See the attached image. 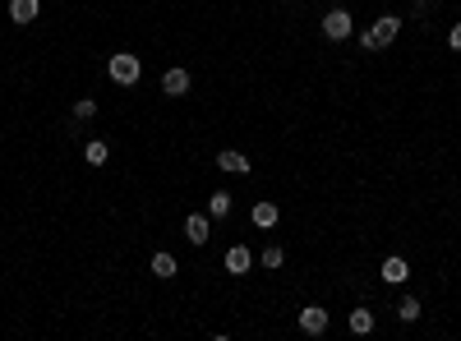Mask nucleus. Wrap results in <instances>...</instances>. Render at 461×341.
Instances as JSON below:
<instances>
[{"label":"nucleus","mask_w":461,"mask_h":341,"mask_svg":"<svg viewBox=\"0 0 461 341\" xmlns=\"http://www.w3.org/2000/svg\"><path fill=\"white\" fill-rule=\"evenodd\" d=\"M185 240L189 244H208L212 240V217L208 212H189L185 217Z\"/></svg>","instance_id":"nucleus-4"},{"label":"nucleus","mask_w":461,"mask_h":341,"mask_svg":"<svg viewBox=\"0 0 461 341\" xmlns=\"http://www.w3.org/2000/svg\"><path fill=\"white\" fill-rule=\"evenodd\" d=\"M351 332H355V337H369V332H373V314H369V309H355V314H351Z\"/></svg>","instance_id":"nucleus-14"},{"label":"nucleus","mask_w":461,"mask_h":341,"mask_svg":"<svg viewBox=\"0 0 461 341\" xmlns=\"http://www.w3.org/2000/svg\"><path fill=\"white\" fill-rule=\"evenodd\" d=\"M448 46H452V51H461V23H452V33H448Z\"/></svg>","instance_id":"nucleus-19"},{"label":"nucleus","mask_w":461,"mask_h":341,"mask_svg":"<svg viewBox=\"0 0 461 341\" xmlns=\"http://www.w3.org/2000/svg\"><path fill=\"white\" fill-rule=\"evenodd\" d=\"M300 332H305V337H323V332H328V309L305 305L300 309Z\"/></svg>","instance_id":"nucleus-5"},{"label":"nucleus","mask_w":461,"mask_h":341,"mask_svg":"<svg viewBox=\"0 0 461 341\" xmlns=\"http://www.w3.org/2000/svg\"><path fill=\"white\" fill-rule=\"evenodd\" d=\"M92 116H97V102H92V97H78L74 102V120H92Z\"/></svg>","instance_id":"nucleus-17"},{"label":"nucleus","mask_w":461,"mask_h":341,"mask_svg":"<svg viewBox=\"0 0 461 341\" xmlns=\"http://www.w3.org/2000/svg\"><path fill=\"white\" fill-rule=\"evenodd\" d=\"M259 263H263V267H282V263H286V253L277 249V244H268V249L259 253Z\"/></svg>","instance_id":"nucleus-18"},{"label":"nucleus","mask_w":461,"mask_h":341,"mask_svg":"<svg viewBox=\"0 0 461 341\" xmlns=\"http://www.w3.org/2000/svg\"><path fill=\"white\" fill-rule=\"evenodd\" d=\"M208 217H230V194L226 189H217V194H208Z\"/></svg>","instance_id":"nucleus-13"},{"label":"nucleus","mask_w":461,"mask_h":341,"mask_svg":"<svg viewBox=\"0 0 461 341\" xmlns=\"http://www.w3.org/2000/svg\"><path fill=\"white\" fill-rule=\"evenodd\" d=\"M37 10H42V0H10V19L19 23V28H23V23H33Z\"/></svg>","instance_id":"nucleus-10"},{"label":"nucleus","mask_w":461,"mask_h":341,"mask_svg":"<svg viewBox=\"0 0 461 341\" xmlns=\"http://www.w3.org/2000/svg\"><path fill=\"white\" fill-rule=\"evenodd\" d=\"M397 33H401V19H397V14H378V19H373V28L360 37V46H364V51H378V46L397 42Z\"/></svg>","instance_id":"nucleus-1"},{"label":"nucleus","mask_w":461,"mask_h":341,"mask_svg":"<svg viewBox=\"0 0 461 341\" xmlns=\"http://www.w3.org/2000/svg\"><path fill=\"white\" fill-rule=\"evenodd\" d=\"M406 277H411L406 258H397V253H392V258H387V263H383V281H387V286H401Z\"/></svg>","instance_id":"nucleus-11"},{"label":"nucleus","mask_w":461,"mask_h":341,"mask_svg":"<svg viewBox=\"0 0 461 341\" xmlns=\"http://www.w3.org/2000/svg\"><path fill=\"white\" fill-rule=\"evenodd\" d=\"M397 319H401V323H415V319H420V300L406 295L401 305H397Z\"/></svg>","instance_id":"nucleus-16"},{"label":"nucleus","mask_w":461,"mask_h":341,"mask_svg":"<svg viewBox=\"0 0 461 341\" xmlns=\"http://www.w3.org/2000/svg\"><path fill=\"white\" fill-rule=\"evenodd\" d=\"M221 263H226V272H230V277H245V272H249V267H254V253L245 249V244H230V249H226V258H221Z\"/></svg>","instance_id":"nucleus-7"},{"label":"nucleus","mask_w":461,"mask_h":341,"mask_svg":"<svg viewBox=\"0 0 461 341\" xmlns=\"http://www.w3.org/2000/svg\"><path fill=\"white\" fill-rule=\"evenodd\" d=\"M83 157H88V166H106V157H111V148L102 144V139H92L88 148H83Z\"/></svg>","instance_id":"nucleus-15"},{"label":"nucleus","mask_w":461,"mask_h":341,"mask_svg":"<svg viewBox=\"0 0 461 341\" xmlns=\"http://www.w3.org/2000/svg\"><path fill=\"white\" fill-rule=\"evenodd\" d=\"M153 272L162 277V281H171V277H176L180 267H176V258H171V253H166V249H157V253H153Z\"/></svg>","instance_id":"nucleus-12"},{"label":"nucleus","mask_w":461,"mask_h":341,"mask_svg":"<svg viewBox=\"0 0 461 341\" xmlns=\"http://www.w3.org/2000/svg\"><path fill=\"white\" fill-rule=\"evenodd\" d=\"M189 83H194V78H189V69H180V65L162 74V92H166V97H185Z\"/></svg>","instance_id":"nucleus-6"},{"label":"nucleus","mask_w":461,"mask_h":341,"mask_svg":"<svg viewBox=\"0 0 461 341\" xmlns=\"http://www.w3.org/2000/svg\"><path fill=\"white\" fill-rule=\"evenodd\" d=\"M217 166L226 171V176H249V157L235 153V148H221V153H217Z\"/></svg>","instance_id":"nucleus-9"},{"label":"nucleus","mask_w":461,"mask_h":341,"mask_svg":"<svg viewBox=\"0 0 461 341\" xmlns=\"http://www.w3.org/2000/svg\"><path fill=\"white\" fill-rule=\"evenodd\" d=\"M323 37H328V42H346V37H351V14H346V10H328V14H323Z\"/></svg>","instance_id":"nucleus-3"},{"label":"nucleus","mask_w":461,"mask_h":341,"mask_svg":"<svg viewBox=\"0 0 461 341\" xmlns=\"http://www.w3.org/2000/svg\"><path fill=\"white\" fill-rule=\"evenodd\" d=\"M249 217H254V226H259V231H273L277 221H282V212H277V203H268V198H259V203L249 208Z\"/></svg>","instance_id":"nucleus-8"},{"label":"nucleus","mask_w":461,"mask_h":341,"mask_svg":"<svg viewBox=\"0 0 461 341\" xmlns=\"http://www.w3.org/2000/svg\"><path fill=\"white\" fill-rule=\"evenodd\" d=\"M106 74L116 78L121 88H134L139 74H143V65H139V55H134V51H116V55H111V65H106Z\"/></svg>","instance_id":"nucleus-2"}]
</instances>
